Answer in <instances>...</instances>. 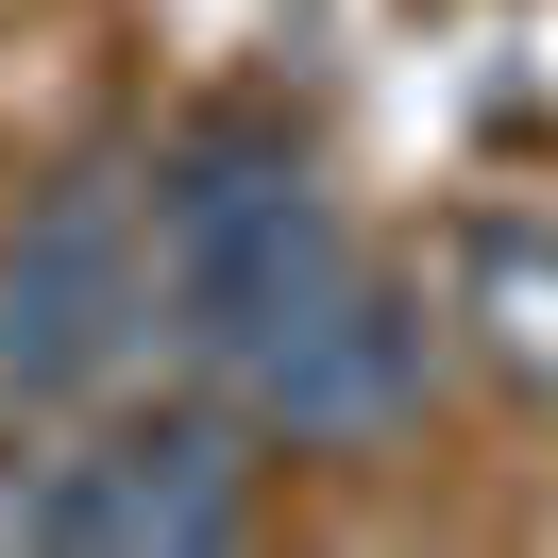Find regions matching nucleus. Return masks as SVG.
Listing matches in <instances>:
<instances>
[{"label":"nucleus","mask_w":558,"mask_h":558,"mask_svg":"<svg viewBox=\"0 0 558 558\" xmlns=\"http://www.w3.org/2000/svg\"><path fill=\"white\" fill-rule=\"evenodd\" d=\"M339 254L355 238H339V204H322V170H305L288 119H186V136L153 153V322H170V355L204 389H238V355L271 339Z\"/></svg>","instance_id":"1"},{"label":"nucleus","mask_w":558,"mask_h":558,"mask_svg":"<svg viewBox=\"0 0 558 558\" xmlns=\"http://www.w3.org/2000/svg\"><path fill=\"white\" fill-rule=\"evenodd\" d=\"M153 339V170L85 153L35 186V220L0 238V389L17 407H69L119 355Z\"/></svg>","instance_id":"2"},{"label":"nucleus","mask_w":558,"mask_h":558,"mask_svg":"<svg viewBox=\"0 0 558 558\" xmlns=\"http://www.w3.org/2000/svg\"><path fill=\"white\" fill-rule=\"evenodd\" d=\"M254 423L220 407H153V423H102V440H51L0 474V542H85V558H204L254 524Z\"/></svg>","instance_id":"3"},{"label":"nucleus","mask_w":558,"mask_h":558,"mask_svg":"<svg viewBox=\"0 0 558 558\" xmlns=\"http://www.w3.org/2000/svg\"><path fill=\"white\" fill-rule=\"evenodd\" d=\"M423 389H440V322H423V288L373 271V254H339V271L238 355L220 407H238L254 440H288V457H355V440H389V423H423Z\"/></svg>","instance_id":"4"},{"label":"nucleus","mask_w":558,"mask_h":558,"mask_svg":"<svg viewBox=\"0 0 558 558\" xmlns=\"http://www.w3.org/2000/svg\"><path fill=\"white\" fill-rule=\"evenodd\" d=\"M457 305H474L524 373H558V238L542 220H474V238H457Z\"/></svg>","instance_id":"5"}]
</instances>
